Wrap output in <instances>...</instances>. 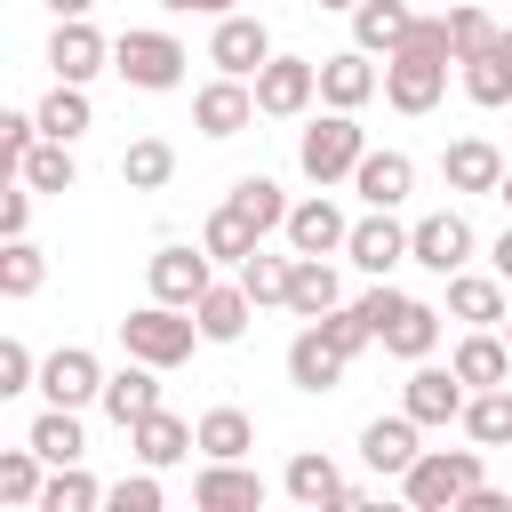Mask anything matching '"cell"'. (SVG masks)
Masks as SVG:
<instances>
[{
    "instance_id": "48",
    "label": "cell",
    "mask_w": 512,
    "mask_h": 512,
    "mask_svg": "<svg viewBox=\"0 0 512 512\" xmlns=\"http://www.w3.org/2000/svg\"><path fill=\"white\" fill-rule=\"evenodd\" d=\"M40 144V112H0V160H8V176H16V160Z\"/></svg>"
},
{
    "instance_id": "26",
    "label": "cell",
    "mask_w": 512,
    "mask_h": 512,
    "mask_svg": "<svg viewBox=\"0 0 512 512\" xmlns=\"http://www.w3.org/2000/svg\"><path fill=\"white\" fill-rule=\"evenodd\" d=\"M192 320H200V336H208V344H240V336H248V320H256V296L240 288V272H232V280H208V296L192 304Z\"/></svg>"
},
{
    "instance_id": "42",
    "label": "cell",
    "mask_w": 512,
    "mask_h": 512,
    "mask_svg": "<svg viewBox=\"0 0 512 512\" xmlns=\"http://www.w3.org/2000/svg\"><path fill=\"white\" fill-rule=\"evenodd\" d=\"M496 32H504V24H496V8H488V0H456V8H448V40H456V64L488 56V48H496Z\"/></svg>"
},
{
    "instance_id": "3",
    "label": "cell",
    "mask_w": 512,
    "mask_h": 512,
    "mask_svg": "<svg viewBox=\"0 0 512 512\" xmlns=\"http://www.w3.org/2000/svg\"><path fill=\"white\" fill-rule=\"evenodd\" d=\"M184 40L176 32H152V24H128L120 40H112V72L128 80V88H144V96H168V88H184Z\"/></svg>"
},
{
    "instance_id": "16",
    "label": "cell",
    "mask_w": 512,
    "mask_h": 512,
    "mask_svg": "<svg viewBox=\"0 0 512 512\" xmlns=\"http://www.w3.org/2000/svg\"><path fill=\"white\" fill-rule=\"evenodd\" d=\"M104 64H112V40H104L88 16H64V24L48 32V72H56V80H80V88H88Z\"/></svg>"
},
{
    "instance_id": "19",
    "label": "cell",
    "mask_w": 512,
    "mask_h": 512,
    "mask_svg": "<svg viewBox=\"0 0 512 512\" xmlns=\"http://www.w3.org/2000/svg\"><path fill=\"white\" fill-rule=\"evenodd\" d=\"M448 320H464V328H504L512 320V288L496 280V272H448Z\"/></svg>"
},
{
    "instance_id": "54",
    "label": "cell",
    "mask_w": 512,
    "mask_h": 512,
    "mask_svg": "<svg viewBox=\"0 0 512 512\" xmlns=\"http://www.w3.org/2000/svg\"><path fill=\"white\" fill-rule=\"evenodd\" d=\"M312 8H344V16H352V8H360V0H312Z\"/></svg>"
},
{
    "instance_id": "2",
    "label": "cell",
    "mask_w": 512,
    "mask_h": 512,
    "mask_svg": "<svg viewBox=\"0 0 512 512\" xmlns=\"http://www.w3.org/2000/svg\"><path fill=\"white\" fill-rule=\"evenodd\" d=\"M192 344H208L200 336V320L184 312V304H136L128 320H120V352H136V360H152V368H184L192 360Z\"/></svg>"
},
{
    "instance_id": "27",
    "label": "cell",
    "mask_w": 512,
    "mask_h": 512,
    "mask_svg": "<svg viewBox=\"0 0 512 512\" xmlns=\"http://www.w3.org/2000/svg\"><path fill=\"white\" fill-rule=\"evenodd\" d=\"M352 192L368 200V208H400L408 192H416V160L408 152H360V168H352Z\"/></svg>"
},
{
    "instance_id": "18",
    "label": "cell",
    "mask_w": 512,
    "mask_h": 512,
    "mask_svg": "<svg viewBox=\"0 0 512 512\" xmlns=\"http://www.w3.org/2000/svg\"><path fill=\"white\" fill-rule=\"evenodd\" d=\"M160 376H168V368H152V360H136V352H128L120 368H104V400H96V408L128 432L136 416H152V408H160Z\"/></svg>"
},
{
    "instance_id": "20",
    "label": "cell",
    "mask_w": 512,
    "mask_h": 512,
    "mask_svg": "<svg viewBox=\"0 0 512 512\" xmlns=\"http://www.w3.org/2000/svg\"><path fill=\"white\" fill-rule=\"evenodd\" d=\"M344 368H352V352H336V344H328V328H320V320H304V328H296V344H288V384H296V392H336V384H344Z\"/></svg>"
},
{
    "instance_id": "24",
    "label": "cell",
    "mask_w": 512,
    "mask_h": 512,
    "mask_svg": "<svg viewBox=\"0 0 512 512\" xmlns=\"http://www.w3.org/2000/svg\"><path fill=\"white\" fill-rule=\"evenodd\" d=\"M440 320H448L440 304H424V296H400V312L376 328V344H384L392 360H432V352H440Z\"/></svg>"
},
{
    "instance_id": "1",
    "label": "cell",
    "mask_w": 512,
    "mask_h": 512,
    "mask_svg": "<svg viewBox=\"0 0 512 512\" xmlns=\"http://www.w3.org/2000/svg\"><path fill=\"white\" fill-rule=\"evenodd\" d=\"M480 480H488V472H480V440H472V448H424V456L400 472V496H408L416 512H456Z\"/></svg>"
},
{
    "instance_id": "52",
    "label": "cell",
    "mask_w": 512,
    "mask_h": 512,
    "mask_svg": "<svg viewBox=\"0 0 512 512\" xmlns=\"http://www.w3.org/2000/svg\"><path fill=\"white\" fill-rule=\"evenodd\" d=\"M488 272H496V280H504V288H512V224H504V232H496V248H488Z\"/></svg>"
},
{
    "instance_id": "31",
    "label": "cell",
    "mask_w": 512,
    "mask_h": 512,
    "mask_svg": "<svg viewBox=\"0 0 512 512\" xmlns=\"http://www.w3.org/2000/svg\"><path fill=\"white\" fill-rule=\"evenodd\" d=\"M32 112H40V136H56V144H80V136L96 128V104H88V88H80V80H56Z\"/></svg>"
},
{
    "instance_id": "14",
    "label": "cell",
    "mask_w": 512,
    "mask_h": 512,
    "mask_svg": "<svg viewBox=\"0 0 512 512\" xmlns=\"http://www.w3.org/2000/svg\"><path fill=\"white\" fill-rule=\"evenodd\" d=\"M280 232H288V248H296V256H344L352 216H344V208L328 200V184H320L312 200H296V208H288V224H280Z\"/></svg>"
},
{
    "instance_id": "56",
    "label": "cell",
    "mask_w": 512,
    "mask_h": 512,
    "mask_svg": "<svg viewBox=\"0 0 512 512\" xmlns=\"http://www.w3.org/2000/svg\"><path fill=\"white\" fill-rule=\"evenodd\" d=\"M504 344H512V320H504Z\"/></svg>"
},
{
    "instance_id": "6",
    "label": "cell",
    "mask_w": 512,
    "mask_h": 512,
    "mask_svg": "<svg viewBox=\"0 0 512 512\" xmlns=\"http://www.w3.org/2000/svg\"><path fill=\"white\" fill-rule=\"evenodd\" d=\"M464 400H472V384L456 376V368H440V360H408V384H400V408L432 432V424H464Z\"/></svg>"
},
{
    "instance_id": "13",
    "label": "cell",
    "mask_w": 512,
    "mask_h": 512,
    "mask_svg": "<svg viewBox=\"0 0 512 512\" xmlns=\"http://www.w3.org/2000/svg\"><path fill=\"white\" fill-rule=\"evenodd\" d=\"M280 488H288V504H304V512H352V496H360L320 448H296L288 472H280Z\"/></svg>"
},
{
    "instance_id": "12",
    "label": "cell",
    "mask_w": 512,
    "mask_h": 512,
    "mask_svg": "<svg viewBox=\"0 0 512 512\" xmlns=\"http://www.w3.org/2000/svg\"><path fill=\"white\" fill-rule=\"evenodd\" d=\"M344 256H352L368 280H392V272L408 264V224H400L392 208H368V216H352V240H344Z\"/></svg>"
},
{
    "instance_id": "53",
    "label": "cell",
    "mask_w": 512,
    "mask_h": 512,
    "mask_svg": "<svg viewBox=\"0 0 512 512\" xmlns=\"http://www.w3.org/2000/svg\"><path fill=\"white\" fill-rule=\"evenodd\" d=\"M88 8H96V0H48V16H56V24H64V16H88Z\"/></svg>"
},
{
    "instance_id": "9",
    "label": "cell",
    "mask_w": 512,
    "mask_h": 512,
    "mask_svg": "<svg viewBox=\"0 0 512 512\" xmlns=\"http://www.w3.org/2000/svg\"><path fill=\"white\" fill-rule=\"evenodd\" d=\"M312 96H320V64H312V56H272V64L256 72V112H264V120H304Z\"/></svg>"
},
{
    "instance_id": "7",
    "label": "cell",
    "mask_w": 512,
    "mask_h": 512,
    "mask_svg": "<svg viewBox=\"0 0 512 512\" xmlns=\"http://www.w3.org/2000/svg\"><path fill=\"white\" fill-rule=\"evenodd\" d=\"M472 248H480V240H472V224H464L456 208H432V216H416V224H408V264H424V272H440V280H448V272H464V264H472Z\"/></svg>"
},
{
    "instance_id": "17",
    "label": "cell",
    "mask_w": 512,
    "mask_h": 512,
    "mask_svg": "<svg viewBox=\"0 0 512 512\" xmlns=\"http://www.w3.org/2000/svg\"><path fill=\"white\" fill-rule=\"evenodd\" d=\"M248 120H256V80L216 72V80L192 96V128H200V136H216V144H224V136H240Z\"/></svg>"
},
{
    "instance_id": "45",
    "label": "cell",
    "mask_w": 512,
    "mask_h": 512,
    "mask_svg": "<svg viewBox=\"0 0 512 512\" xmlns=\"http://www.w3.org/2000/svg\"><path fill=\"white\" fill-rule=\"evenodd\" d=\"M320 328H328V344H336V352H352V360L376 344V320L360 312V296H352V304H336V312H320Z\"/></svg>"
},
{
    "instance_id": "23",
    "label": "cell",
    "mask_w": 512,
    "mask_h": 512,
    "mask_svg": "<svg viewBox=\"0 0 512 512\" xmlns=\"http://www.w3.org/2000/svg\"><path fill=\"white\" fill-rule=\"evenodd\" d=\"M440 184H448V192H464V200H480V192H496V184H504V152H496L488 136H456V144L440 152Z\"/></svg>"
},
{
    "instance_id": "4",
    "label": "cell",
    "mask_w": 512,
    "mask_h": 512,
    "mask_svg": "<svg viewBox=\"0 0 512 512\" xmlns=\"http://www.w3.org/2000/svg\"><path fill=\"white\" fill-rule=\"evenodd\" d=\"M360 152H368V128H360V112H336V104L296 136V168H304L312 184H352Z\"/></svg>"
},
{
    "instance_id": "29",
    "label": "cell",
    "mask_w": 512,
    "mask_h": 512,
    "mask_svg": "<svg viewBox=\"0 0 512 512\" xmlns=\"http://www.w3.org/2000/svg\"><path fill=\"white\" fill-rule=\"evenodd\" d=\"M336 304H344L336 264H328V256H296V264H288V312H296V320H320V312H336Z\"/></svg>"
},
{
    "instance_id": "22",
    "label": "cell",
    "mask_w": 512,
    "mask_h": 512,
    "mask_svg": "<svg viewBox=\"0 0 512 512\" xmlns=\"http://www.w3.org/2000/svg\"><path fill=\"white\" fill-rule=\"evenodd\" d=\"M416 432H424V424H416L408 408H400V416H368V424H360V456H368V472L400 480V472L424 456V440H416Z\"/></svg>"
},
{
    "instance_id": "55",
    "label": "cell",
    "mask_w": 512,
    "mask_h": 512,
    "mask_svg": "<svg viewBox=\"0 0 512 512\" xmlns=\"http://www.w3.org/2000/svg\"><path fill=\"white\" fill-rule=\"evenodd\" d=\"M496 200H504V208H512V168H504V184H496Z\"/></svg>"
},
{
    "instance_id": "39",
    "label": "cell",
    "mask_w": 512,
    "mask_h": 512,
    "mask_svg": "<svg viewBox=\"0 0 512 512\" xmlns=\"http://www.w3.org/2000/svg\"><path fill=\"white\" fill-rule=\"evenodd\" d=\"M224 200H232V208H240L256 232H280V224H288V208H296V200H288L272 176H232V192H224Z\"/></svg>"
},
{
    "instance_id": "43",
    "label": "cell",
    "mask_w": 512,
    "mask_h": 512,
    "mask_svg": "<svg viewBox=\"0 0 512 512\" xmlns=\"http://www.w3.org/2000/svg\"><path fill=\"white\" fill-rule=\"evenodd\" d=\"M40 280H48V256L32 248V232H24V240H8V248H0V296H8V304H24V296H40Z\"/></svg>"
},
{
    "instance_id": "37",
    "label": "cell",
    "mask_w": 512,
    "mask_h": 512,
    "mask_svg": "<svg viewBox=\"0 0 512 512\" xmlns=\"http://www.w3.org/2000/svg\"><path fill=\"white\" fill-rule=\"evenodd\" d=\"M168 176H176V144H168V136H136V144L120 152V184H128V192H160Z\"/></svg>"
},
{
    "instance_id": "50",
    "label": "cell",
    "mask_w": 512,
    "mask_h": 512,
    "mask_svg": "<svg viewBox=\"0 0 512 512\" xmlns=\"http://www.w3.org/2000/svg\"><path fill=\"white\" fill-rule=\"evenodd\" d=\"M400 48H424V56H448V64H456V40H448V16H416Z\"/></svg>"
},
{
    "instance_id": "8",
    "label": "cell",
    "mask_w": 512,
    "mask_h": 512,
    "mask_svg": "<svg viewBox=\"0 0 512 512\" xmlns=\"http://www.w3.org/2000/svg\"><path fill=\"white\" fill-rule=\"evenodd\" d=\"M280 48H272V32H264V16H216V32H208V64L216 72H232V80H256L264 64H272Z\"/></svg>"
},
{
    "instance_id": "46",
    "label": "cell",
    "mask_w": 512,
    "mask_h": 512,
    "mask_svg": "<svg viewBox=\"0 0 512 512\" xmlns=\"http://www.w3.org/2000/svg\"><path fill=\"white\" fill-rule=\"evenodd\" d=\"M104 504H112V512H160V504H168V488H160V472L144 464V472H120V480L104 488Z\"/></svg>"
},
{
    "instance_id": "25",
    "label": "cell",
    "mask_w": 512,
    "mask_h": 512,
    "mask_svg": "<svg viewBox=\"0 0 512 512\" xmlns=\"http://www.w3.org/2000/svg\"><path fill=\"white\" fill-rule=\"evenodd\" d=\"M376 88H384V72L368 64V48H336V56H320V104H336V112H360Z\"/></svg>"
},
{
    "instance_id": "36",
    "label": "cell",
    "mask_w": 512,
    "mask_h": 512,
    "mask_svg": "<svg viewBox=\"0 0 512 512\" xmlns=\"http://www.w3.org/2000/svg\"><path fill=\"white\" fill-rule=\"evenodd\" d=\"M464 440L480 448H512V384H488L464 400Z\"/></svg>"
},
{
    "instance_id": "5",
    "label": "cell",
    "mask_w": 512,
    "mask_h": 512,
    "mask_svg": "<svg viewBox=\"0 0 512 512\" xmlns=\"http://www.w3.org/2000/svg\"><path fill=\"white\" fill-rule=\"evenodd\" d=\"M440 96H448V56H424V48H392L384 56V104L392 112L424 120Z\"/></svg>"
},
{
    "instance_id": "47",
    "label": "cell",
    "mask_w": 512,
    "mask_h": 512,
    "mask_svg": "<svg viewBox=\"0 0 512 512\" xmlns=\"http://www.w3.org/2000/svg\"><path fill=\"white\" fill-rule=\"evenodd\" d=\"M16 392H40V360L24 336H0V400H16Z\"/></svg>"
},
{
    "instance_id": "21",
    "label": "cell",
    "mask_w": 512,
    "mask_h": 512,
    "mask_svg": "<svg viewBox=\"0 0 512 512\" xmlns=\"http://www.w3.org/2000/svg\"><path fill=\"white\" fill-rule=\"evenodd\" d=\"M192 448H200V424H184V416H168V408H152V416H136V424H128V456H136V464H152V472L184 464Z\"/></svg>"
},
{
    "instance_id": "11",
    "label": "cell",
    "mask_w": 512,
    "mask_h": 512,
    "mask_svg": "<svg viewBox=\"0 0 512 512\" xmlns=\"http://www.w3.org/2000/svg\"><path fill=\"white\" fill-rule=\"evenodd\" d=\"M192 504L200 512H264V472L248 456H208L192 480Z\"/></svg>"
},
{
    "instance_id": "49",
    "label": "cell",
    "mask_w": 512,
    "mask_h": 512,
    "mask_svg": "<svg viewBox=\"0 0 512 512\" xmlns=\"http://www.w3.org/2000/svg\"><path fill=\"white\" fill-rule=\"evenodd\" d=\"M32 200H40V192H32L24 176L0 192V232H8V240H24V232H32Z\"/></svg>"
},
{
    "instance_id": "28",
    "label": "cell",
    "mask_w": 512,
    "mask_h": 512,
    "mask_svg": "<svg viewBox=\"0 0 512 512\" xmlns=\"http://www.w3.org/2000/svg\"><path fill=\"white\" fill-rule=\"evenodd\" d=\"M448 368H456L472 392H488V384H512V344H504V328H464V344L448 352Z\"/></svg>"
},
{
    "instance_id": "34",
    "label": "cell",
    "mask_w": 512,
    "mask_h": 512,
    "mask_svg": "<svg viewBox=\"0 0 512 512\" xmlns=\"http://www.w3.org/2000/svg\"><path fill=\"white\" fill-rule=\"evenodd\" d=\"M24 440H32V448H40L48 464H80V456H88V432H80V408H56V400H48L40 416H32V432H24Z\"/></svg>"
},
{
    "instance_id": "44",
    "label": "cell",
    "mask_w": 512,
    "mask_h": 512,
    "mask_svg": "<svg viewBox=\"0 0 512 512\" xmlns=\"http://www.w3.org/2000/svg\"><path fill=\"white\" fill-rule=\"evenodd\" d=\"M288 264H296V248H288V256H272V248H256V256L240 264V288L256 296V312H264V304H288Z\"/></svg>"
},
{
    "instance_id": "41",
    "label": "cell",
    "mask_w": 512,
    "mask_h": 512,
    "mask_svg": "<svg viewBox=\"0 0 512 512\" xmlns=\"http://www.w3.org/2000/svg\"><path fill=\"white\" fill-rule=\"evenodd\" d=\"M248 448H256V416L248 408L224 400V408L200 416V456H248Z\"/></svg>"
},
{
    "instance_id": "33",
    "label": "cell",
    "mask_w": 512,
    "mask_h": 512,
    "mask_svg": "<svg viewBox=\"0 0 512 512\" xmlns=\"http://www.w3.org/2000/svg\"><path fill=\"white\" fill-rule=\"evenodd\" d=\"M200 248H208L216 264H232V272H240V264L264 248V232H256V224H248V216L224 200V208H208V224H200Z\"/></svg>"
},
{
    "instance_id": "32",
    "label": "cell",
    "mask_w": 512,
    "mask_h": 512,
    "mask_svg": "<svg viewBox=\"0 0 512 512\" xmlns=\"http://www.w3.org/2000/svg\"><path fill=\"white\" fill-rule=\"evenodd\" d=\"M408 24H416V8H408V0H360V8H352V48L392 56V48L408 40Z\"/></svg>"
},
{
    "instance_id": "51",
    "label": "cell",
    "mask_w": 512,
    "mask_h": 512,
    "mask_svg": "<svg viewBox=\"0 0 512 512\" xmlns=\"http://www.w3.org/2000/svg\"><path fill=\"white\" fill-rule=\"evenodd\" d=\"M160 8H168V16H232L240 0H160Z\"/></svg>"
},
{
    "instance_id": "15",
    "label": "cell",
    "mask_w": 512,
    "mask_h": 512,
    "mask_svg": "<svg viewBox=\"0 0 512 512\" xmlns=\"http://www.w3.org/2000/svg\"><path fill=\"white\" fill-rule=\"evenodd\" d=\"M40 392H48L56 408H88V400H104V360H96L88 344H56V352L40 360Z\"/></svg>"
},
{
    "instance_id": "35",
    "label": "cell",
    "mask_w": 512,
    "mask_h": 512,
    "mask_svg": "<svg viewBox=\"0 0 512 512\" xmlns=\"http://www.w3.org/2000/svg\"><path fill=\"white\" fill-rule=\"evenodd\" d=\"M48 456L24 440V448H0V504H16V512H40V488H48V472H40Z\"/></svg>"
},
{
    "instance_id": "10",
    "label": "cell",
    "mask_w": 512,
    "mask_h": 512,
    "mask_svg": "<svg viewBox=\"0 0 512 512\" xmlns=\"http://www.w3.org/2000/svg\"><path fill=\"white\" fill-rule=\"evenodd\" d=\"M144 280H152V296H160V304H184V312H192V304L208 296V280H216V256H208V248L168 240V248H152Z\"/></svg>"
},
{
    "instance_id": "40",
    "label": "cell",
    "mask_w": 512,
    "mask_h": 512,
    "mask_svg": "<svg viewBox=\"0 0 512 512\" xmlns=\"http://www.w3.org/2000/svg\"><path fill=\"white\" fill-rule=\"evenodd\" d=\"M104 504V480L88 464H48V488H40V512H96Z\"/></svg>"
},
{
    "instance_id": "38",
    "label": "cell",
    "mask_w": 512,
    "mask_h": 512,
    "mask_svg": "<svg viewBox=\"0 0 512 512\" xmlns=\"http://www.w3.org/2000/svg\"><path fill=\"white\" fill-rule=\"evenodd\" d=\"M16 176L32 184V192H72L80 184V160H72V144H56V136H40L24 160H16Z\"/></svg>"
},
{
    "instance_id": "30",
    "label": "cell",
    "mask_w": 512,
    "mask_h": 512,
    "mask_svg": "<svg viewBox=\"0 0 512 512\" xmlns=\"http://www.w3.org/2000/svg\"><path fill=\"white\" fill-rule=\"evenodd\" d=\"M456 80H464V96H472L480 112H496V104H512V24L496 32V48H488V56H472V64H456Z\"/></svg>"
}]
</instances>
